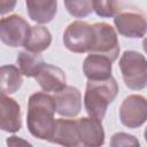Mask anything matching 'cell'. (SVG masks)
<instances>
[{
  "mask_svg": "<svg viewBox=\"0 0 147 147\" xmlns=\"http://www.w3.org/2000/svg\"><path fill=\"white\" fill-rule=\"evenodd\" d=\"M56 111L53 96L37 92L32 94L28 103L26 123L30 133L41 140H49L54 130Z\"/></svg>",
  "mask_w": 147,
  "mask_h": 147,
  "instance_id": "cell-1",
  "label": "cell"
},
{
  "mask_svg": "<svg viewBox=\"0 0 147 147\" xmlns=\"http://www.w3.org/2000/svg\"><path fill=\"white\" fill-rule=\"evenodd\" d=\"M118 92L116 80L110 77L105 80H88L84 95V105L91 118L102 121L110 102Z\"/></svg>",
  "mask_w": 147,
  "mask_h": 147,
  "instance_id": "cell-2",
  "label": "cell"
},
{
  "mask_svg": "<svg viewBox=\"0 0 147 147\" xmlns=\"http://www.w3.org/2000/svg\"><path fill=\"white\" fill-rule=\"evenodd\" d=\"M125 85L131 90H142L147 84V62L142 54L134 51H126L119 60Z\"/></svg>",
  "mask_w": 147,
  "mask_h": 147,
  "instance_id": "cell-3",
  "label": "cell"
},
{
  "mask_svg": "<svg viewBox=\"0 0 147 147\" xmlns=\"http://www.w3.org/2000/svg\"><path fill=\"white\" fill-rule=\"evenodd\" d=\"M94 37L93 25L83 21H75L65 29L63 42L64 46L74 53H85L91 52L94 44Z\"/></svg>",
  "mask_w": 147,
  "mask_h": 147,
  "instance_id": "cell-4",
  "label": "cell"
},
{
  "mask_svg": "<svg viewBox=\"0 0 147 147\" xmlns=\"http://www.w3.org/2000/svg\"><path fill=\"white\" fill-rule=\"evenodd\" d=\"M93 29L95 37L90 54H98L109 59L111 62L115 61L119 54V42L114 28L101 22L93 24Z\"/></svg>",
  "mask_w": 147,
  "mask_h": 147,
  "instance_id": "cell-5",
  "label": "cell"
},
{
  "mask_svg": "<svg viewBox=\"0 0 147 147\" xmlns=\"http://www.w3.org/2000/svg\"><path fill=\"white\" fill-rule=\"evenodd\" d=\"M29 23L18 15H10L0 20V40L10 47L24 46L29 32Z\"/></svg>",
  "mask_w": 147,
  "mask_h": 147,
  "instance_id": "cell-6",
  "label": "cell"
},
{
  "mask_svg": "<svg viewBox=\"0 0 147 147\" xmlns=\"http://www.w3.org/2000/svg\"><path fill=\"white\" fill-rule=\"evenodd\" d=\"M119 117L121 122L130 129L141 126L147 118L146 99L137 94L125 98L119 108Z\"/></svg>",
  "mask_w": 147,
  "mask_h": 147,
  "instance_id": "cell-7",
  "label": "cell"
},
{
  "mask_svg": "<svg viewBox=\"0 0 147 147\" xmlns=\"http://www.w3.org/2000/svg\"><path fill=\"white\" fill-rule=\"evenodd\" d=\"M119 34L127 38H142L146 33L145 15L134 10H122L114 18Z\"/></svg>",
  "mask_w": 147,
  "mask_h": 147,
  "instance_id": "cell-8",
  "label": "cell"
},
{
  "mask_svg": "<svg viewBox=\"0 0 147 147\" xmlns=\"http://www.w3.org/2000/svg\"><path fill=\"white\" fill-rule=\"evenodd\" d=\"M53 99L56 111L61 116L75 117L82 109V94L74 86H64L62 90L55 92Z\"/></svg>",
  "mask_w": 147,
  "mask_h": 147,
  "instance_id": "cell-9",
  "label": "cell"
},
{
  "mask_svg": "<svg viewBox=\"0 0 147 147\" xmlns=\"http://www.w3.org/2000/svg\"><path fill=\"white\" fill-rule=\"evenodd\" d=\"M82 147H101L105 142V131L100 121L91 117L76 119Z\"/></svg>",
  "mask_w": 147,
  "mask_h": 147,
  "instance_id": "cell-10",
  "label": "cell"
},
{
  "mask_svg": "<svg viewBox=\"0 0 147 147\" xmlns=\"http://www.w3.org/2000/svg\"><path fill=\"white\" fill-rule=\"evenodd\" d=\"M22 126L20 105L6 94L0 93V130L17 132Z\"/></svg>",
  "mask_w": 147,
  "mask_h": 147,
  "instance_id": "cell-11",
  "label": "cell"
},
{
  "mask_svg": "<svg viewBox=\"0 0 147 147\" xmlns=\"http://www.w3.org/2000/svg\"><path fill=\"white\" fill-rule=\"evenodd\" d=\"M48 141L63 147H82L79 142L77 121L63 118L56 119L52 137Z\"/></svg>",
  "mask_w": 147,
  "mask_h": 147,
  "instance_id": "cell-12",
  "label": "cell"
},
{
  "mask_svg": "<svg viewBox=\"0 0 147 147\" xmlns=\"http://www.w3.org/2000/svg\"><path fill=\"white\" fill-rule=\"evenodd\" d=\"M34 78L45 92H57L65 86L64 71L53 64L45 63Z\"/></svg>",
  "mask_w": 147,
  "mask_h": 147,
  "instance_id": "cell-13",
  "label": "cell"
},
{
  "mask_svg": "<svg viewBox=\"0 0 147 147\" xmlns=\"http://www.w3.org/2000/svg\"><path fill=\"white\" fill-rule=\"evenodd\" d=\"M83 71L88 80H105L111 77V61L98 54H90L83 63Z\"/></svg>",
  "mask_w": 147,
  "mask_h": 147,
  "instance_id": "cell-14",
  "label": "cell"
},
{
  "mask_svg": "<svg viewBox=\"0 0 147 147\" xmlns=\"http://www.w3.org/2000/svg\"><path fill=\"white\" fill-rule=\"evenodd\" d=\"M29 16L37 23H48L56 14V1H26Z\"/></svg>",
  "mask_w": 147,
  "mask_h": 147,
  "instance_id": "cell-15",
  "label": "cell"
},
{
  "mask_svg": "<svg viewBox=\"0 0 147 147\" xmlns=\"http://www.w3.org/2000/svg\"><path fill=\"white\" fill-rule=\"evenodd\" d=\"M23 78L20 69L15 65L7 64L0 67V93L13 94L22 85Z\"/></svg>",
  "mask_w": 147,
  "mask_h": 147,
  "instance_id": "cell-16",
  "label": "cell"
},
{
  "mask_svg": "<svg viewBox=\"0 0 147 147\" xmlns=\"http://www.w3.org/2000/svg\"><path fill=\"white\" fill-rule=\"evenodd\" d=\"M52 41V36L49 31L40 25H34L30 28L29 37L24 44V47L28 52L31 53H40L48 48Z\"/></svg>",
  "mask_w": 147,
  "mask_h": 147,
  "instance_id": "cell-17",
  "label": "cell"
},
{
  "mask_svg": "<svg viewBox=\"0 0 147 147\" xmlns=\"http://www.w3.org/2000/svg\"><path fill=\"white\" fill-rule=\"evenodd\" d=\"M17 64L22 75L26 77H36L45 62L40 54L25 51L17 55Z\"/></svg>",
  "mask_w": 147,
  "mask_h": 147,
  "instance_id": "cell-18",
  "label": "cell"
},
{
  "mask_svg": "<svg viewBox=\"0 0 147 147\" xmlns=\"http://www.w3.org/2000/svg\"><path fill=\"white\" fill-rule=\"evenodd\" d=\"M64 6L69 14L75 17H85L94 10V1L91 0L64 1Z\"/></svg>",
  "mask_w": 147,
  "mask_h": 147,
  "instance_id": "cell-19",
  "label": "cell"
},
{
  "mask_svg": "<svg viewBox=\"0 0 147 147\" xmlns=\"http://www.w3.org/2000/svg\"><path fill=\"white\" fill-rule=\"evenodd\" d=\"M94 10L101 17H110V16H116L123 9H122V2L98 0L94 1Z\"/></svg>",
  "mask_w": 147,
  "mask_h": 147,
  "instance_id": "cell-20",
  "label": "cell"
},
{
  "mask_svg": "<svg viewBox=\"0 0 147 147\" xmlns=\"http://www.w3.org/2000/svg\"><path fill=\"white\" fill-rule=\"evenodd\" d=\"M110 147H140L138 139L124 132H117L110 138Z\"/></svg>",
  "mask_w": 147,
  "mask_h": 147,
  "instance_id": "cell-21",
  "label": "cell"
},
{
  "mask_svg": "<svg viewBox=\"0 0 147 147\" xmlns=\"http://www.w3.org/2000/svg\"><path fill=\"white\" fill-rule=\"evenodd\" d=\"M6 142H7L8 147H32V145L30 142H28L26 140H24L20 137H16V136H11V137L7 138Z\"/></svg>",
  "mask_w": 147,
  "mask_h": 147,
  "instance_id": "cell-22",
  "label": "cell"
},
{
  "mask_svg": "<svg viewBox=\"0 0 147 147\" xmlns=\"http://www.w3.org/2000/svg\"><path fill=\"white\" fill-rule=\"evenodd\" d=\"M15 6H16L15 1H0V15L11 11Z\"/></svg>",
  "mask_w": 147,
  "mask_h": 147,
  "instance_id": "cell-23",
  "label": "cell"
}]
</instances>
